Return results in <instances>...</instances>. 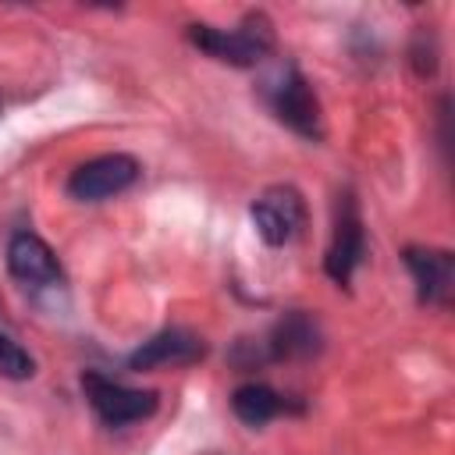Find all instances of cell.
Masks as SVG:
<instances>
[{
	"label": "cell",
	"mask_w": 455,
	"mask_h": 455,
	"mask_svg": "<svg viewBox=\"0 0 455 455\" xmlns=\"http://www.w3.org/2000/svg\"><path fill=\"white\" fill-rule=\"evenodd\" d=\"M139 178V160L128 153H103L96 160H85L71 171L68 178V192L78 203H100L110 199L124 188H132Z\"/></svg>",
	"instance_id": "5"
},
{
	"label": "cell",
	"mask_w": 455,
	"mask_h": 455,
	"mask_svg": "<svg viewBox=\"0 0 455 455\" xmlns=\"http://www.w3.org/2000/svg\"><path fill=\"white\" fill-rule=\"evenodd\" d=\"M412 64H416V71H419V75H430V71L437 68V50H434V46L427 50V32H419V36H416V46H412Z\"/></svg>",
	"instance_id": "13"
},
{
	"label": "cell",
	"mask_w": 455,
	"mask_h": 455,
	"mask_svg": "<svg viewBox=\"0 0 455 455\" xmlns=\"http://www.w3.org/2000/svg\"><path fill=\"white\" fill-rule=\"evenodd\" d=\"M32 373H36L32 355H28L11 334L0 331V377H7V380H25V377H32Z\"/></svg>",
	"instance_id": "12"
},
{
	"label": "cell",
	"mask_w": 455,
	"mask_h": 455,
	"mask_svg": "<svg viewBox=\"0 0 455 455\" xmlns=\"http://www.w3.org/2000/svg\"><path fill=\"white\" fill-rule=\"evenodd\" d=\"M263 96H267L274 117L284 121L291 132H299L306 139H320L323 135V117H320L316 92L309 89V82L302 78V71L295 64L277 68L263 82Z\"/></svg>",
	"instance_id": "2"
},
{
	"label": "cell",
	"mask_w": 455,
	"mask_h": 455,
	"mask_svg": "<svg viewBox=\"0 0 455 455\" xmlns=\"http://www.w3.org/2000/svg\"><path fill=\"white\" fill-rule=\"evenodd\" d=\"M7 270L18 284L32 288V291H43V288H57L64 284V270H60V259L53 256V249L32 235V231H18L11 235L7 242Z\"/></svg>",
	"instance_id": "7"
},
{
	"label": "cell",
	"mask_w": 455,
	"mask_h": 455,
	"mask_svg": "<svg viewBox=\"0 0 455 455\" xmlns=\"http://www.w3.org/2000/svg\"><path fill=\"white\" fill-rule=\"evenodd\" d=\"M267 355L270 359H302V355H313L316 348H320V327H316V320L313 316H306V313H288V316H281L274 327H270V334H267Z\"/></svg>",
	"instance_id": "10"
},
{
	"label": "cell",
	"mask_w": 455,
	"mask_h": 455,
	"mask_svg": "<svg viewBox=\"0 0 455 455\" xmlns=\"http://www.w3.org/2000/svg\"><path fill=\"white\" fill-rule=\"evenodd\" d=\"M82 395L107 427H128V423H139V419L156 412V391L128 387V384L103 377L96 370L82 373Z\"/></svg>",
	"instance_id": "3"
},
{
	"label": "cell",
	"mask_w": 455,
	"mask_h": 455,
	"mask_svg": "<svg viewBox=\"0 0 455 455\" xmlns=\"http://www.w3.org/2000/svg\"><path fill=\"white\" fill-rule=\"evenodd\" d=\"M402 256H405V267L412 270L419 302H423V306H437V309H444L448 299H451V277H455L451 252H448V249L409 245Z\"/></svg>",
	"instance_id": "8"
},
{
	"label": "cell",
	"mask_w": 455,
	"mask_h": 455,
	"mask_svg": "<svg viewBox=\"0 0 455 455\" xmlns=\"http://www.w3.org/2000/svg\"><path fill=\"white\" fill-rule=\"evenodd\" d=\"M366 252V235H363V220H359V206L355 199L345 192L338 199V213H334V231H331V245L323 256V270L331 281L348 284L359 259Z\"/></svg>",
	"instance_id": "6"
},
{
	"label": "cell",
	"mask_w": 455,
	"mask_h": 455,
	"mask_svg": "<svg viewBox=\"0 0 455 455\" xmlns=\"http://www.w3.org/2000/svg\"><path fill=\"white\" fill-rule=\"evenodd\" d=\"M252 228L267 245H288L302 228H306V203L299 196V188L291 185H270L263 188L252 206H249Z\"/></svg>",
	"instance_id": "4"
},
{
	"label": "cell",
	"mask_w": 455,
	"mask_h": 455,
	"mask_svg": "<svg viewBox=\"0 0 455 455\" xmlns=\"http://www.w3.org/2000/svg\"><path fill=\"white\" fill-rule=\"evenodd\" d=\"M231 409H235V416H238L245 427H263V423H270L274 416H281V412L288 409V402H284L274 387L252 380V384L235 387V395H231Z\"/></svg>",
	"instance_id": "11"
},
{
	"label": "cell",
	"mask_w": 455,
	"mask_h": 455,
	"mask_svg": "<svg viewBox=\"0 0 455 455\" xmlns=\"http://www.w3.org/2000/svg\"><path fill=\"white\" fill-rule=\"evenodd\" d=\"M188 39H192L203 53H210V57H217V60H224V64L252 68V64H259V60L274 50V25H270L267 14L256 11V14H245L242 25H235V28L188 25Z\"/></svg>",
	"instance_id": "1"
},
{
	"label": "cell",
	"mask_w": 455,
	"mask_h": 455,
	"mask_svg": "<svg viewBox=\"0 0 455 455\" xmlns=\"http://www.w3.org/2000/svg\"><path fill=\"white\" fill-rule=\"evenodd\" d=\"M206 355V345L199 334L185 331V327H167L160 334H153L149 341H142L132 355L128 366L132 370H156V366H188L199 363Z\"/></svg>",
	"instance_id": "9"
}]
</instances>
